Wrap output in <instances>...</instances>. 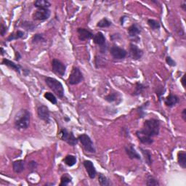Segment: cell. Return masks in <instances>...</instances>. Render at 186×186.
<instances>
[{"instance_id":"cell-19","label":"cell","mask_w":186,"mask_h":186,"mask_svg":"<svg viewBox=\"0 0 186 186\" xmlns=\"http://www.w3.org/2000/svg\"><path fill=\"white\" fill-rule=\"evenodd\" d=\"M2 63V64L5 65V66L9 67V68H12V70L15 71L18 74H20V70H21V66H20V65L15 64L14 62L11 61V60H9L8 59H6V58H4Z\"/></svg>"},{"instance_id":"cell-27","label":"cell","mask_w":186,"mask_h":186,"mask_svg":"<svg viewBox=\"0 0 186 186\" xmlns=\"http://www.w3.org/2000/svg\"><path fill=\"white\" fill-rule=\"evenodd\" d=\"M66 142L68 144V145L74 146L76 145L77 143H78V139H76L74 135V134H73V132H69V134H68V137H67Z\"/></svg>"},{"instance_id":"cell-33","label":"cell","mask_w":186,"mask_h":186,"mask_svg":"<svg viewBox=\"0 0 186 186\" xmlns=\"http://www.w3.org/2000/svg\"><path fill=\"white\" fill-rule=\"evenodd\" d=\"M148 24L152 30H158V29H159L161 27L160 23L158 22V20H156L154 19L148 20Z\"/></svg>"},{"instance_id":"cell-13","label":"cell","mask_w":186,"mask_h":186,"mask_svg":"<svg viewBox=\"0 0 186 186\" xmlns=\"http://www.w3.org/2000/svg\"><path fill=\"white\" fill-rule=\"evenodd\" d=\"M84 167L86 169V171L88 174L89 178L94 179L97 175V171L95 170V167L94 166L93 163L89 160H85L83 162Z\"/></svg>"},{"instance_id":"cell-45","label":"cell","mask_w":186,"mask_h":186,"mask_svg":"<svg viewBox=\"0 0 186 186\" xmlns=\"http://www.w3.org/2000/svg\"><path fill=\"white\" fill-rule=\"evenodd\" d=\"M4 53H5V51H4L3 48H2V47H1V54H2V55H4Z\"/></svg>"},{"instance_id":"cell-24","label":"cell","mask_w":186,"mask_h":186,"mask_svg":"<svg viewBox=\"0 0 186 186\" xmlns=\"http://www.w3.org/2000/svg\"><path fill=\"white\" fill-rule=\"evenodd\" d=\"M145 88H146V87L144 84H143L137 82L136 84H135V91H134V93H133V95H135V96L140 95L141 94L143 93Z\"/></svg>"},{"instance_id":"cell-22","label":"cell","mask_w":186,"mask_h":186,"mask_svg":"<svg viewBox=\"0 0 186 186\" xmlns=\"http://www.w3.org/2000/svg\"><path fill=\"white\" fill-rule=\"evenodd\" d=\"M140 150H141L142 154H143L144 156V159H145L146 164L150 166V165L152 164V163H153V159H152V155L150 150L147 149H143V148H140Z\"/></svg>"},{"instance_id":"cell-43","label":"cell","mask_w":186,"mask_h":186,"mask_svg":"<svg viewBox=\"0 0 186 186\" xmlns=\"http://www.w3.org/2000/svg\"><path fill=\"white\" fill-rule=\"evenodd\" d=\"M20 58H21V55H20V53H18V52H15V60L18 61V60H20Z\"/></svg>"},{"instance_id":"cell-5","label":"cell","mask_w":186,"mask_h":186,"mask_svg":"<svg viewBox=\"0 0 186 186\" xmlns=\"http://www.w3.org/2000/svg\"><path fill=\"white\" fill-rule=\"evenodd\" d=\"M83 80L84 76L80 69L77 67H74L68 79V84H70L71 85H76L82 82Z\"/></svg>"},{"instance_id":"cell-4","label":"cell","mask_w":186,"mask_h":186,"mask_svg":"<svg viewBox=\"0 0 186 186\" xmlns=\"http://www.w3.org/2000/svg\"><path fill=\"white\" fill-rule=\"evenodd\" d=\"M78 140L80 142L81 145L85 151L88 152V153L95 154L96 152L95 145H94L93 142L92 141L90 137L87 134H82L78 137Z\"/></svg>"},{"instance_id":"cell-40","label":"cell","mask_w":186,"mask_h":186,"mask_svg":"<svg viewBox=\"0 0 186 186\" xmlns=\"http://www.w3.org/2000/svg\"><path fill=\"white\" fill-rule=\"evenodd\" d=\"M7 32V27H6L4 24H1V35L2 37L5 36V34Z\"/></svg>"},{"instance_id":"cell-21","label":"cell","mask_w":186,"mask_h":186,"mask_svg":"<svg viewBox=\"0 0 186 186\" xmlns=\"http://www.w3.org/2000/svg\"><path fill=\"white\" fill-rule=\"evenodd\" d=\"M33 5L35 7L38 9H48L51 6V3L47 0H37L34 2Z\"/></svg>"},{"instance_id":"cell-29","label":"cell","mask_w":186,"mask_h":186,"mask_svg":"<svg viewBox=\"0 0 186 186\" xmlns=\"http://www.w3.org/2000/svg\"><path fill=\"white\" fill-rule=\"evenodd\" d=\"M72 178L68 174H64L60 178V186H66L71 183Z\"/></svg>"},{"instance_id":"cell-44","label":"cell","mask_w":186,"mask_h":186,"mask_svg":"<svg viewBox=\"0 0 186 186\" xmlns=\"http://www.w3.org/2000/svg\"><path fill=\"white\" fill-rule=\"evenodd\" d=\"M180 7H181L182 9L184 10V11H186V8H185L186 4H185V2H183V5H181Z\"/></svg>"},{"instance_id":"cell-16","label":"cell","mask_w":186,"mask_h":186,"mask_svg":"<svg viewBox=\"0 0 186 186\" xmlns=\"http://www.w3.org/2000/svg\"><path fill=\"white\" fill-rule=\"evenodd\" d=\"M180 102L179 97L177 95H173V94L170 93L167 97L165 98L164 103L167 107L172 108L173 106H176L177 103Z\"/></svg>"},{"instance_id":"cell-37","label":"cell","mask_w":186,"mask_h":186,"mask_svg":"<svg viewBox=\"0 0 186 186\" xmlns=\"http://www.w3.org/2000/svg\"><path fill=\"white\" fill-rule=\"evenodd\" d=\"M149 103L148 102L147 103H145L143 104V106H141V107L139 108V110H138V113H139V116L141 118H143V117L144 116V115H145V111H144V110H145V108H146L148 106L147 104Z\"/></svg>"},{"instance_id":"cell-8","label":"cell","mask_w":186,"mask_h":186,"mask_svg":"<svg viewBox=\"0 0 186 186\" xmlns=\"http://www.w3.org/2000/svg\"><path fill=\"white\" fill-rule=\"evenodd\" d=\"M110 53L112 57L116 60L124 59L127 55V52L126 50L116 45H114L110 47Z\"/></svg>"},{"instance_id":"cell-17","label":"cell","mask_w":186,"mask_h":186,"mask_svg":"<svg viewBox=\"0 0 186 186\" xmlns=\"http://www.w3.org/2000/svg\"><path fill=\"white\" fill-rule=\"evenodd\" d=\"M12 169L15 173H20L25 170V162L24 160H17L12 163Z\"/></svg>"},{"instance_id":"cell-28","label":"cell","mask_w":186,"mask_h":186,"mask_svg":"<svg viewBox=\"0 0 186 186\" xmlns=\"http://www.w3.org/2000/svg\"><path fill=\"white\" fill-rule=\"evenodd\" d=\"M111 21H110L108 18H104L97 23V27H99V28H108V27L111 26Z\"/></svg>"},{"instance_id":"cell-2","label":"cell","mask_w":186,"mask_h":186,"mask_svg":"<svg viewBox=\"0 0 186 186\" xmlns=\"http://www.w3.org/2000/svg\"><path fill=\"white\" fill-rule=\"evenodd\" d=\"M141 129L148 136H157L160 131V122L156 119H149L144 122L143 127Z\"/></svg>"},{"instance_id":"cell-12","label":"cell","mask_w":186,"mask_h":186,"mask_svg":"<svg viewBox=\"0 0 186 186\" xmlns=\"http://www.w3.org/2000/svg\"><path fill=\"white\" fill-rule=\"evenodd\" d=\"M136 136L139 141L144 145H151L154 143V140L152 139V137L146 135L142 129H140V130L136 132Z\"/></svg>"},{"instance_id":"cell-26","label":"cell","mask_w":186,"mask_h":186,"mask_svg":"<svg viewBox=\"0 0 186 186\" xmlns=\"http://www.w3.org/2000/svg\"><path fill=\"white\" fill-rule=\"evenodd\" d=\"M24 35H25V33L24 32V31H18L16 33H12V34L10 35V36L7 38V40L8 41H10L15 40V39H22V38H24Z\"/></svg>"},{"instance_id":"cell-11","label":"cell","mask_w":186,"mask_h":186,"mask_svg":"<svg viewBox=\"0 0 186 186\" xmlns=\"http://www.w3.org/2000/svg\"><path fill=\"white\" fill-rule=\"evenodd\" d=\"M143 55V51L135 44L129 45V55L133 60H139Z\"/></svg>"},{"instance_id":"cell-6","label":"cell","mask_w":186,"mask_h":186,"mask_svg":"<svg viewBox=\"0 0 186 186\" xmlns=\"http://www.w3.org/2000/svg\"><path fill=\"white\" fill-rule=\"evenodd\" d=\"M52 71L55 74L59 75L60 76H64L66 74V66L63 63L58 59H53L52 61Z\"/></svg>"},{"instance_id":"cell-23","label":"cell","mask_w":186,"mask_h":186,"mask_svg":"<svg viewBox=\"0 0 186 186\" xmlns=\"http://www.w3.org/2000/svg\"><path fill=\"white\" fill-rule=\"evenodd\" d=\"M63 162L68 167H73L76 163V157L73 155H68L64 158Z\"/></svg>"},{"instance_id":"cell-38","label":"cell","mask_w":186,"mask_h":186,"mask_svg":"<svg viewBox=\"0 0 186 186\" xmlns=\"http://www.w3.org/2000/svg\"><path fill=\"white\" fill-rule=\"evenodd\" d=\"M166 62H167V63L169 65V66H172V67L176 66V65H177L176 62H175L172 58L170 57V56H167V57L166 58Z\"/></svg>"},{"instance_id":"cell-14","label":"cell","mask_w":186,"mask_h":186,"mask_svg":"<svg viewBox=\"0 0 186 186\" xmlns=\"http://www.w3.org/2000/svg\"><path fill=\"white\" fill-rule=\"evenodd\" d=\"M77 33H78V36H79V39L80 41H86V40H89V39H92L93 37V33L89 31V30H87L86 28H79L77 29Z\"/></svg>"},{"instance_id":"cell-42","label":"cell","mask_w":186,"mask_h":186,"mask_svg":"<svg viewBox=\"0 0 186 186\" xmlns=\"http://www.w3.org/2000/svg\"><path fill=\"white\" fill-rule=\"evenodd\" d=\"M185 75H183V77H182V79H181V84H182V85H183V87H184V88H185Z\"/></svg>"},{"instance_id":"cell-3","label":"cell","mask_w":186,"mask_h":186,"mask_svg":"<svg viewBox=\"0 0 186 186\" xmlns=\"http://www.w3.org/2000/svg\"><path fill=\"white\" fill-rule=\"evenodd\" d=\"M45 82L48 87L53 91V93L57 95L58 97L62 99L64 97L63 86L60 81L53 77H46Z\"/></svg>"},{"instance_id":"cell-10","label":"cell","mask_w":186,"mask_h":186,"mask_svg":"<svg viewBox=\"0 0 186 186\" xmlns=\"http://www.w3.org/2000/svg\"><path fill=\"white\" fill-rule=\"evenodd\" d=\"M37 115L41 120H42L45 123H50V110L47 106L45 105L39 106L37 108Z\"/></svg>"},{"instance_id":"cell-20","label":"cell","mask_w":186,"mask_h":186,"mask_svg":"<svg viewBox=\"0 0 186 186\" xmlns=\"http://www.w3.org/2000/svg\"><path fill=\"white\" fill-rule=\"evenodd\" d=\"M177 162L182 168H186V153L184 150H181L177 153Z\"/></svg>"},{"instance_id":"cell-39","label":"cell","mask_w":186,"mask_h":186,"mask_svg":"<svg viewBox=\"0 0 186 186\" xmlns=\"http://www.w3.org/2000/svg\"><path fill=\"white\" fill-rule=\"evenodd\" d=\"M164 87H161L160 88H158L157 91H156V95H158V98H159V101H161V96L164 95Z\"/></svg>"},{"instance_id":"cell-18","label":"cell","mask_w":186,"mask_h":186,"mask_svg":"<svg viewBox=\"0 0 186 186\" xmlns=\"http://www.w3.org/2000/svg\"><path fill=\"white\" fill-rule=\"evenodd\" d=\"M127 31H128L129 36L132 38H136L141 32V29L137 24H132L129 26L127 29Z\"/></svg>"},{"instance_id":"cell-32","label":"cell","mask_w":186,"mask_h":186,"mask_svg":"<svg viewBox=\"0 0 186 186\" xmlns=\"http://www.w3.org/2000/svg\"><path fill=\"white\" fill-rule=\"evenodd\" d=\"M44 97H45V99H47L48 101H50V103L53 104H57V98H56L55 95L53 94L50 92H47V93H45L44 95Z\"/></svg>"},{"instance_id":"cell-30","label":"cell","mask_w":186,"mask_h":186,"mask_svg":"<svg viewBox=\"0 0 186 186\" xmlns=\"http://www.w3.org/2000/svg\"><path fill=\"white\" fill-rule=\"evenodd\" d=\"M119 94L117 93H110L108 94V95L105 96L104 99H105L106 101H108V103H114V102H116L119 98Z\"/></svg>"},{"instance_id":"cell-31","label":"cell","mask_w":186,"mask_h":186,"mask_svg":"<svg viewBox=\"0 0 186 186\" xmlns=\"http://www.w3.org/2000/svg\"><path fill=\"white\" fill-rule=\"evenodd\" d=\"M98 182H99V184L101 186H107L110 185V183L108 180V179L103 174H99V175H98Z\"/></svg>"},{"instance_id":"cell-35","label":"cell","mask_w":186,"mask_h":186,"mask_svg":"<svg viewBox=\"0 0 186 186\" xmlns=\"http://www.w3.org/2000/svg\"><path fill=\"white\" fill-rule=\"evenodd\" d=\"M22 26L24 27L26 30L28 31H33V29L34 28V25H33L31 22H28V21H25L23 23Z\"/></svg>"},{"instance_id":"cell-34","label":"cell","mask_w":186,"mask_h":186,"mask_svg":"<svg viewBox=\"0 0 186 186\" xmlns=\"http://www.w3.org/2000/svg\"><path fill=\"white\" fill-rule=\"evenodd\" d=\"M32 43L33 44H37L39 42H45L46 39L42 34L40 33H37L34 36L32 37Z\"/></svg>"},{"instance_id":"cell-25","label":"cell","mask_w":186,"mask_h":186,"mask_svg":"<svg viewBox=\"0 0 186 186\" xmlns=\"http://www.w3.org/2000/svg\"><path fill=\"white\" fill-rule=\"evenodd\" d=\"M160 183L157 179L151 176V175H148L146 178V185L148 186H157L159 185Z\"/></svg>"},{"instance_id":"cell-7","label":"cell","mask_w":186,"mask_h":186,"mask_svg":"<svg viewBox=\"0 0 186 186\" xmlns=\"http://www.w3.org/2000/svg\"><path fill=\"white\" fill-rule=\"evenodd\" d=\"M51 12L49 9H37L32 15V18L37 21H44L50 18Z\"/></svg>"},{"instance_id":"cell-1","label":"cell","mask_w":186,"mask_h":186,"mask_svg":"<svg viewBox=\"0 0 186 186\" xmlns=\"http://www.w3.org/2000/svg\"><path fill=\"white\" fill-rule=\"evenodd\" d=\"M31 114L28 110H20L15 116L14 125L18 130H25L28 129L30 124Z\"/></svg>"},{"instance_id":"cell-9","label":"cell","mask_w":186,"mask_h":186,"mask_svg":"<svg viewBox=\"0 0 186 186\" xmlns=\"http://www.w3.org/2000/svg\"><path fill=\"white\" fill-rule=\"evenodd\" d=\"M93 41L95 45L100 46V50L103 53L106 52V39L105 36L103 35V33L102 32H97L96 34H95L93 37Z\"/></svg>"},{"instance_id":"cell-15","label":"cell","mask_w":186,"mask_h":186,"mask_svg":"<svg viewBox=\"0 0 186 186\" xmlns=\"http://www.w3.org/2000/svg\"><path fill=\"white\" fill-rule=\"evenodd\" d=\"M125 151H126L127 156H128L129 158H131V159H141V156H140V154L136 151V150L135 149V148H134L132 145H129L126 146V147H125Z\"/></svg>"},{"instance_id":"cell-36","label":"cell","mask_w":186,"mask_h":186,"mask_svg":"<svg viewBox=\"0 0 186 186\" xmlns=\"http://www.w3.org/2000/svg\"><path fill=\"white\" fill-rule=\"evenodd\" d=\"M37 166H38V164L34 161H31V162H28V169L30 170L31 172H33V171L36 170L37 168Z\"/></svg>"},{"instance_id":"cell-41","label":"cell","mask_w":186,"mask_h":186,"mask_svg":"<svg viewBox=\"0 0 186 186\" xmlns=\"http://www.w3.org/2000/svg\"><path fill=\"white\" fill-rule=\"evenodd\" d=\"M182 118L184 120V122H186V109H183V111L181 113Z\"/></svg>"}]
</instances>
